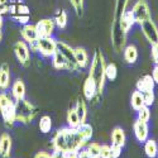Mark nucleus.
Masks as SVG:
<instances>
[{"label": "nucleus", "instance_id": "nucleus-1", "mask_svg": "<svg viewBox=\"0 0 158 158\" xmlns=\"http://www.w3.org/2000/svg\"><path fill=\"white\" fill-rule=\"evenodd\" d=\"M86 144L87 142L81 137L78 129L71 127L57 129L53 138H52V148L53 151H58L61 153L78 152Z\"/></svg>", "mask_w": 158, "mask_h": 158}, {"label": "nucleus", "instance_id": "nucleus-2", "mask_svg": "<svg viewBox=\"0 0 158 158\" xmlns=\"http://www.w3.org/2000/svg\"><path fill=\"white\" fill-rule=\"evenodd\" d=\"M105 67H106V62H105L102 52L98 48L94 52L93 56V61L90 64V72H89V77H91L94 80V82L98 86V95L100 96L104 91V86H105V81H106V77H105Z\"/></svg>", "mask_w": 158, "mask_h": 158}, {"label": "nucleus", "instance_id": "nucleus-3", "mask_svg": "<svg viewBox=\"0 0 158 158\" xmlns=\"http://www.w3.org/2000/svg\"><path fill=\"white\" fill-rule=\"evenodd\" d=\"M38 114V108L27 100V99H22L15 101V115H17V122L22 124H31L34 118Z\"/></svg>", "mask_w": 158, "mask_h": 158}, {"label": "nucleus", "instance_id": "nucleus-4", "mask_svg": "<svg viewBox=\"0 0 158 158\" xmlns=\"http://www.w3.org/2000/svg\"><path fill=\"white\" fill-rule=\"evenodd\" d=\"M154 86L156 82L151 75H144L137 81V90L143 95L147 106H151L154 102Z\"/></svg>", "mask_w": 158, "mask_h": 158}, {"label": "nucleus", "instance_id": "nucleus-5", "mask_svg": "<svg viewBox=\"0 0 158 158\" xmlns=\"http://www.w3.org/2000/svg\"><path fill=\"white\" fill-rule=\"evenodd\" d=\"M13 51L17 61L23 66V67H28L31 64V49L29 44L24 41H17L13 46Z\"/></svg>", "mask_w": 158, "mask_h": 158}, {"label": "nucleus", "instance_id": "nucleus-6", "mask_svg": "<svg viewBox=\"0 0 158 158\" xmlns=\"http://www.w3.org/2000/svg\"><path fill=\"white\" fill-rule=\"evenodd\" d=\"M35 47L37 52L41 53L43 57H52L57 51V41L52 37L38 38V41L35 42Z\"/></svg>", "mask_w": 158, "mask_h": 158}, {"label": "nucleus", "instance_id": "nucleus-7", "mask_svg": "<svg viewBox=\"0 0 158 158\" xmlns=\"http://www.w3.org/2000/svg\"><path fill=\"white\" fill-rule=\"evenodd\" d=\"M130 11L133 13L134 20L138 24H140V23H143V22H146V20L152 18L148 3L146 2V0H138V2L133 5V8H131Z\"/></svg>", "mask_w": 158, "mask_h": 158}, {"label": "nucleus", "instance_id": "nucleus-8", "mask_svg": "<svg viewBox=\"0 0 158 158\" xmlns=\"http://www.w3.org/2000/svg\"><path fill=\"white\" fill-rule=\"evenodd\" d=\"M57 49L63 55L66 61H67V63H69V71H77V70H80V69H78V66H77L76 58H75V51H73V48L70 44L57 41Z\"/></svg>", "mask_w": 158, "mask_h": 158}, {"label": "nucleus", "instance_id": "nucleus-9", "mask_svg": "<svg viewBox=\"0 0 158 158\" xmlns=\"http://www.w3.org/2000/svg\"><path fill=\"white\" fill-rule=\"evenodd\" d=\"M140 29L144 37L147 38V41L151 43V46L158 44V27L157 24L151 19L140 23Z\"/></svg>", "mask_w": 158, "mask_h": 158}, {"label": "nucleus", "instance_id": "nucleus-10", "mask_svg": "<svg viewBox=\"0 0 158 158\" xmlns=\"http://www.w3.org/2000/svg\"><path fill=\"white\" fill-rule=\"evenodd\" d=\"M55 28H56L55 20L49 19V18L38 20L37 24H35V29H37V33H38L39 38L52 37V34H53V32H55Z\"/></svg>", "mask_w": 158, "mask_h": 158}, {"label": "nucleus", "instance_id": "nucleus-11", "mask_svg": "<svg viewBox=\"0 0 158 158\" xmlns=\"http://www.w3.org/2000/svg\"><path fill=\"white\" fill-rule=\"evenodd\" d=\"M20 35L23 38V41L27 42L28 44H34L39 38L37 29H35V25L29 24V23L23 25V28L20 29Z\"/></svg>", "mask_w": 158, "mask_h": 158}, {"label": "nucleus", "instance_id": "nucleus-12", "mask_svg": "<svg viewBox=\"0 0 158 158\" xmlns=\"http://www.w3.org/2000/svg\"><path fill=\"white\" fill-rule=\"evenodd\" d=\"M133 131H134L137 140L140 143H144L148 139V135H149L148 123H144V122H140L139 119H137L133 124Z\"/></svg>", "mask_w": 158, "mask_h": 158}, {"label": "nucleus", "instance_id": "nucleus-13", "mask_svg": "<svg viewBox=\"0 0 158 158\" xmlns=\"http://www.w3.org/2000/svg\"><path fill=\"white\" fill-rule=\"evenodd\" d=\"M82 94H84V98L87 100V101H91L94 100L98 95V86L94 82V80L91 77L87 76V78L84 82V86H82Z\"/></svg>", "mask_w": 158, "mask_h": 158}, {"label": "nucleus", "instance_id": "nucleus-14", "mask_svg": "<svg viewBox=\"0 0 158 158\" xmlns=\"http://www.w3.org/2000/svg\"><path fill=\"white\" fill-rule=\"evenodd\" d=\"M2 113V118H3V122H4V125L10 129L14 127V124L17 123V115H15V102L10 105V106L5 108L4 110L0 111Z\"/></svg>", "mask_w": 158, "mask_h": 158}, {"label": "nucleus", "instance_id": "nucleus-15", "mask_svg": "<svg viewBox=\"0 0 158 158\" xmlns=\"http://www.w3.org/2000/svg\"><path fill=\"white\" fill-rule=\"evenodd\" d=\"M13 140L10 134L3 133L0 135V158H10Z\"/></svg>", "mask_w": 158, "mask_h": 158}, {"label": "nucleus", "instance_id": "nucleus-16", "mask_svg": "<svg viewBox=\"0 0 158 158\" xmlns=\"http://www.w3.org/2000/svg\"><path fill=\"white\" fill-rule=\"evenodd\" d=\"M114 22H118L120 25V29L127 34L129 32V29L133 27V25L135 24V20H134V17H133V13H131L130 10H127L124 14L119 18V20H114Z\"/></svg>", "mask_w": 158, "mask_h": 158}, {"label": "nucleus", "instance_id": "nucleus-17", "mask_svg": "<svg viewBox=\"0 0 158 158\" xmlns=\"http://www.w3.org/2000/svg\"><path fill=\"white\" fill-rule=\"evenodd\" d=\"M10 87V67L8 63L0 66V90L6 91Z\"/></svg>", "mask_w": 158, "mask_h": 158}, {"label": "nucleus", "instance_id": "nucleus-18", "mask_svg": "<svg viewBox=\"0 0 158 158\" xmlns=\"http://www.w3.org/2000/svg\"><path fill=\"white\" fill-rule=\"evenodd\" d=\"M11 98L14 101L22 100L25 98V85L22 78H17L11 85Z\"/></svg>", "mask_w": 158, "mask_h": 158}, {"label": "nucleus", "instance_id": "nucleus-19", "mask_svg": "<svg viewBox=\"0 0 158 158\" xmlns=\"http://www.w3.org/2000/svg\"><path fill=\"white\" fill-rule=\"evenodd\" d=\"M9 14H10L11 18L20 17V15H31L29 14V8L25 4H23L22 2L11 3L9 5Z\"/></svg>", "mask_w": 158, "mask_h": 158}, {"label": "nucleus", "instance_id": "nucleus-20", "mask_svg": "<svg viewBox=\"0 0 158 158\" xmlns=\"http://www.w3.org/2000/svg\"><path fill=\"white\" fill-rule=\"evenodd\" d=\"M73 51H75V58H76L78 69H86L90 62L86 49L82 47H76V48H73Z\"/></svg>", "mask_w": 158, "mask_h": 158}, {"label": "nucleus", "instance_id": "nucleus-21", "mask_svg": "<svg viewBox=\"0 0 158 158\" xmlns=\"http://www.w3.org/2000/svg\"><path fill=\"white\" fill-rule=\"evenodd\" d=\"M123 57L124 61L129 64H134L138 60V48L134 44H128L123 49Z\"/></svg>", "mask_w": 158, "mask_h": 158}, {"label": "nucleus", "instance_id": "nucleus-22", "mask_svg": "<svg viewBox=\"0 0 158 158\" xmlns=\"http://www.w3.org/2000/svg\"><path fill=\"white\" fill-rule=\"evenodd\" d=\"M125 140H127V137H125L123 128L115 127L111 131V144H114V146H119V147L123 148L125 146Z\"/></svg>", "mask_w": 158, "mask_h": 158}, {"label": "nucleus", "instance_id": "nucleus-23", "mask_svg": "<svg viewBox=\"0 0 158 158\" xmlns=\"http://www.w3.org/2000/svg\"><path fill=\"white\" fill-rule=\"evenodd\" d=\"M75 110L78 115V119H80V123H86V118H87V106H86V101L84 98H78L75 105Z\"/></svg>", "mask_w": 158, "mask_h": 158}, {"label": "nucleus", "instance_id": "nucleus-24", "mask_svg": "<svg viewBox=\"0 0 158 158\" xmlns=\"http://www.w3.org/2000/svg\"><path fill=\"white\" fill-rule=\"evenodd\" d=\"M52 64H53V67L56 70H67L69 71V63L58 49L55 52V55L52 56Z\"/></svg>", "mask_w": 158, "mask_h": 158}, {"label": "nucleus", "instance_id": "nucleus-25", "mask_svg": "<svg viewBox=\"0 0 158 158\" xmlns=\"http://www.w3.org/2000/svg\"><path fill=\"white\" fill-rule=\"evenodd\" d=\"M144 152L148 158H156L158 154V144L154 139H147L144 142Z\"/></svg>", "mask_w": 158, "mask_h": 158}, {"label": "nucleus", "instance_id": "nucleus-26", "mask_svg": "<svg viewBox=\"0 0 158 158\" xmlns=\"http://www.w3.org/2000/svg\"><path fill=\"white\" fill-rule=\"evenodd\" d=\"M130 104H131V108H133L135 111H138L139 109H142L146 102H144V99H143V95L139 93L138 90H135L133 94H131V98H130Z\"/></svg>", "mask_w": 158, "mask_h": 158}, {"label": "nucleus", "instance_id": "nucleus-27", "mask_svg": "<svg viewBox=\"0 0 158 158\" xmlns=\"http://www.w3.org/2000/svg\"><path fill=\"white\" fill-rule=\"evenodd\" d=\"M55 24H56V27L63 29L67 27V20H69V17H67V13H66L64 10H58L56 13V15H55Z\"/></svg>", "mask_w": 158, "mask_h": 158}, {"label": "nucleus", "instance_id": "nucleus-28", "mask_svg": "<svg viewBox=\"0 0 158 158\" xmlns=\"http://www.w3.org/2000/svg\"><path fill=\"white\" fill-rule=\"evenodd\" d=\"M66 120H67L69 127H71V128H77L78 125L81 124L80 123V119H78V115H77V113L75 110V108L69 109L67 115H66Z\"/></svg>", "mask_w": 158, "mask_h": 158}, {"label": "nucleus", "instance_id": "nucleus-29", "mask_svg": "<svg viewBox=\"0 0 158 158\" xmlns=\"http://www.w3.org/2000/svg\"><path fill=\"white\" fill-rule=\"evenodd\" d=\"M39 130L42 131L43 134H47L51 131L52 129V119H51V116L49 115H43L41 118V120H39Z\"/></svg>", "mask_w": 158, "mask_h": 158}, {"label": "nucleus", "instance_id": "nucleus-30", "mask_svg": "<svg viewBox=\"0 0 158 158\" xmlns=\"http://www.w3.org/2000/svg\"><path fill=\"white\" fill-rule=\"evenodd\" d=\"M77 129H78V131H80L81 137H82L86 142H89V140L91 139V137H93V127H91L90 124L82 123V124H80V125L77 127Z\"/></svg>", "mask_w": 158, "mask_h": 158}, {"label": "nucleus", "instance_id": "nucleus-31", "mask_svg": "<svg viewBox=\"0 0 158 158\" xmlns=\"http://www.w3.org/2000/svg\"><path fill=\"white\" fill-rule=\"evenodd\" d=\"M15 101L13 100L11 96H9L5 91H3V93H0V111L4 110L5 108L10 106V105H13Z\"/></svg>", "mask_w": 158, "mask_h": 158}, {"label": "nucleus", "instance_id": "nucleus-32", "mask_svg": "<svg viewBox=\"0 0 158 158\" xmlns=\"http://www.w3.org/2000/svg\"><path fill=\"white\" fill-rule=\"evenodd\" d=\"M118 76V69H116V64L115 63H108L106 67H105V77L108 78V80L113 81L115 80Z\"/></svg>", "mask_w": 158, "mask_h": 158}, {"label": "nucleus", "instance_id": "nucleus-33", "mask_svg": "<svg viewBox=\"0 0 158 158\" xmlns=\"http://www.w3.org/2000/svg\"><path fill=\"white\" fill-rule=\"evenodd\" d=\"M149 118H151L149 106L144 105L142 109L138 110V116H137V119H139L140 122H144V123H148V122H149Z\"/></svg>", "mask_w": 158, "mask_h": 158}, {"label": "nucleus", "instance_id": "nucleus-34", "mask_svg": "<svg viewBox=\"0 0 158 158\" xmlns=\"http://www.w3.org/2000/svg\"><path fill=\"white\" fill-rule=\"evenodd\" d=\"M70 3L77 14V17H82L84 15V3L85 0H70Z\"/></svg>", "mask_w": 158, "mask_h": 158}, {"label": "nucleus", "instance_id": "nucleus-35", "mask_svg": "<svg viewBox=\"0 0 158 158\" xmlns=\"http://www.w3.org/2000/svg\"><path fill=\"white\" fill-rule=\"evenodd\" d=\"M87 152L90 153L91 157H100V144L96 142H91L87 144Z\"/></svg>", "mask_w": 158, "mask_h": 158}, {"label": "nucleus", "instance_id": "nucleus-36", "mask_svg": "<svg viewBox=\"0 0 158 158\" xmlns=\"http://www.w3.org/2000/svg\"><path fill=\"white\" fill-rule=\"evenodd\" d=\"M100 158H111L110 146H108V144L100 146Z\"/></svg>", "mask_w": 158, "mask_h": 158}, {"label": "nucleus", "instance_id": "nucleus-37", "mask_svg": "<svg viewBox=\"0 0 158 158\" xmlns=\"http://www.w3.org/2000/svg\"><path fill=\"white\" fill-rule=\"evenodd\" d=\"M9 2L8 0H0V15H4L9 13Z\"/></svg>", "mask_w": 158, "mask_h": 158}, {"label": "nucleus", "instance_id": "nucleus-38", "mask_svg": "<svg viewBox=\"0 0 158 158\" xmlns=\"http://www.w3.org/2000/svg\"><path fill=\"white\" fill-rule=\"evenodd\" d=\"M110 153H111V158H119L120 154H122V147H119V146H114V144H111V147H110Z\"/></svg>", "mask_w": 158, "mask_h": 158}, {"label": "nucleus", "instance_id": "nucleus-39", "mask_svg": "<svg viewBox=\"0 0 158 158\" xmlns=\"http://www.w3.org/2000/svg\"><path fill=\"white\" fill-rule=\"evenodd\" d=\"M152 60L156 64H158V44L152 46Z\"/></svg>", "mask_w": 158, "mask_h": 158}, {"label": "nucleus", "instance_id": "nucleus-40", "mask_svg": "<svg viewBox=\"0 0 158 158\" xmlns=\"http://www.w3.org/2000/svg\"><path fill=\"white\" fill-rule=\"evenodd\" d=\"M77 156H78V158H91L90 153H89L87 149H85V148H81L80 151H78V152H77Z\"/></svg>", "mask_w": 158, "mask_h": 158}, {"label": "nucleus", "instance_id": "nucleus-41", "mask_svg": "<svg viewBox=\"0 0 158 158\" xmlns=\"http://www.w3.org/2000/svg\"><path fill=\"white\" fill-rule=\"evenodd\" d=\"M34 158H52V154L48 153V152H38Z\"/></svg>", "mask_w": 158, "mask_h": 158}, {"label": "nucleus", "instance_id": "nucleus-42", "mask_svg": "<svg viewBox=\"0 0 158 158\" xmlns=\"http://www.w3.org/2000/svg\"><path fill=\"white\" fill-rule=\"evenodd\" d=\"M151 76L153 77L154 82H156V84H158V64H156V66H154V69H153V71H152V75H151Z\"/></svg>", "mask_w": 158, "mask_h": 158}, {"label": "nucleus", "instance_id": "nucleus-43", "mask_svg": "<svg viewBox=\"0 0 158 158\" xmlns=\"http://www.w3.org/2000/svg\"><path fill=\"white\" fill-rule=\"evenodd\" d=\"M51 154H52V158H66L64 154L61 153V152H58V151H53Z\"/></svg>", "mask_w": 158, "mask_h": 158}, {"label": "nucleus", "instance_id": "nucleus-44", "mask_svg": "<svg viewBox=\"0 0 158 158\" xmlns=\"http://www.w3.org/2000/svg\"><path fill=\"white\" fill-rule=\"evenodd\" d=\"M63 154H64L66 158H78L77 152H66V153H63Z\"/></svg>", "mask_w": 158, "mask_h": 158}, {"label": "nucleus", "instance_id": "nucleus-45", "mask_svg": "<svg viewBox=\"0 0 158 158\" xmlns=\"http://www.w3.org/2000/svg\"><path fill=\"white\" fill-rule=\"evenodd\" d=\"M3 27V15H0V28Z\"/></svg>", "mask_w": 158, "mask_h": 158}, {"label": "nucleus", "instance_id": "nucleus-46", "mask_svg": "<svg viewBox=\"0 0 158 158\" xmlns=\"http://www.w3.org/2000/svg\"><path fill=\"white\" fill-rule=\"evenodd\" d=\"M2 39H3V32H2V28H0V42H2Z\"/></svg>", "mask_w": 158, "mask_h": 158}, {"label": "nucleus", "instance_id": "nucleus-47", "mask_svg": "<svg viewBox=\"0 0 158 158\" xmlns=\"http://www.w3.org/2000/svg\"><path fill=\"white\" fill-rule=\"evenodd\" d=\"M9 2V4H11V3H17V2H19V0H8Z\"/></svg>", "mask_w": 158, "mask_h": 158}, {"label": "nucleus", "instance_id": "nucleus-48", "mask_svg": "<svg viewBox=\"0 0 158 158\" xmlns=\"http://www.w3.org/2000/svg\"><path fill=\"white\" fill-rule=\"evenodd\" d=\"M91 158H100V157H91Z\"/></svg>", "mask_w": 158, "mask_h": 158}, {"label": "nucleus", "instance_id": "nucleus-49", "mask_svg": "<svg viewBox=\"0 0 158 158\" xmlns=\"http://www.w3.org/2000/svg\"><path fill=\"white\" fill-rule=\"evenodd\" d=\"M157 157H158V154H157Z\"/></svg>", "mask_w": 158, "mask_h": 158}]
</instances>
